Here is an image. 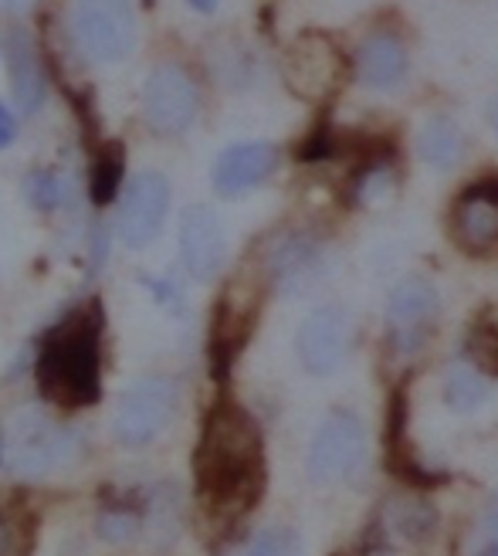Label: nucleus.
<instances>
[{
    "mask_svg": "<svg viewBox=\"0 0 498 556\" xmlns=\"http://www.w3.org/2000/svg\"><path fill=\"white\" fill-rule=\"evenodd\" d=\"M190 468L197 503L214 526L252 513L265 492V434L252 410L220 394L204 414Z\"/></svg>",
    "mask_w": 498,
    "mask_h": 556,
    "instance_id": "nucleus-1",
    "label": "nucleus"
},
{
    "mask_svg": "<svg viewBox=\"0 0 498 556\" xmlns=\"http://www.w3.org/2000/svg\"><path fill=\"white\" fill-rule=\"evenodd\" d=\"M102 299H89L54 323L35 353V387L59 410H86L102 401Z\"/></svg>",
    "mask_w": 498,
    "mask_h": 556,
    "instance_id": "nucleus-2",
    "label": "nucleus"
},
{
    "mask_svg": "<svg viewBox=\"0 0 498 556\" xmlns=\"http://www.w3.org/2000/svg\"><path fill=\"white\" fill-rule=\"evenodd\" d=\"M180 404V391L170 377H140L132 380L116 401L113 410V438L123 448H146L150 441H156L166 425L174 421Z\"/></svg>",
    "mask_w": 498,
    "mask_h": 556,
    "instance_id": "nucleus-3",
    "label": "nucleus"
},
{
    "mask_svg": "<svg viewBox=\"0 0 498 556\" xmlns=\"http://www.w3.org/2000/svg\"><path fill=\"white\" fill-rule=\"evenodd\" d=\"M72 35L92 62H123L136 45L132 0H75Z\"/></svg>",
    "mask_w": 498,
    "mask_h": 556,
    "instance_id": "nucleus-4",
    "label": "nucleus"
},
{
    "mask_svg": "<svg viewBox=\"0 0 498 556\" xmlns=\"http://www.w3.org/2000/svg\"><path fill=\"white\" fill-rule=\"evenodd\" d=\"M367 455V428L356 414L336 410L329 414L312 434L309 455H306V471L309 479L319 485H332L349 479L356 465Z\"/></svg>",
    "mask_w": 498,
    "mask_h": 556,
    "instance_id": "nucleus-5",
    "label": "nucleus"
},
{
    "mask_svg": "<svg viewBox=\"0 0 498 556\" xmlns=\"http://www.w3.org/2000/svg\"><path fill=\"white\" fill-rule=\"evenodd\" d=\"M353 337H356V323L349 309H343V305H319L316 313L302 319L295 332L298 364L312 377L336 374L343 367V359L349 356Z\"/></svg>",
    "mask_w": 498,
    "mask_h": 556,
    "instance_id": "nucleus-6",
    "label": "nucleus"
},
{
    "mask_svg": "<svg viewBox=\"0 0 498 556\" xmlns=\"http://www.w3.org/2000/svg\"><path fill=\"white\" fill-rule=\"evenodd\" d=\"M201 113V92L187 68L166 62L156 65L143 86V116L153 132L180 136L193 126Z\"/></svg>",
    "mask_w": 498,
    "mask_h": 556,
    "instance_id": "nucleus-7",
    "label": "nucleus"
},
{
    "mask_svg": "<svg viewBox=\"0 0 498 556\" xmlns=\"http://www.w3.org/2000/svg\"><path fill=\"white\" fill-rule=\"evenodd\" d=\"M0 438H4V458L24 476H44L72 452L68 431L38 410H21Z\"/></svg>",
    "mask_w": 498,
    "mask_h": 556,
    "instance_id": "nucleus-8",
    "label": "nucleus"
},
{
    "mask_svg": "<svg viewBox=\"0 0 498 556\" xmlns=\"http://www.w3.org/2000/svg\"><path fill=\"white\" fill-rule=\"evenodd\" d=\"M170 180L156 170H143L129 180V187L119 198L116 214V235L126 248L140 252V248L153 244L166 225V211H170Z\"/></svg>",
    "mask_w": 498,
    "mask_h": 556,
    "instance_id": "nucleus-9",
    "label": "nucleus"
},
{
    "mask_svg": "<svg viewBox=\"0 0 498 556\" xmlns=\"http://www.w3.org/2000/svg\"><path fill=\"white\" fill-rule=\"evenodd\" d=\"M440 299L427 278H404L386 299V337L404 356L418 353L437 326Z\"/></svg>",
    "mask_w": 498,
    "mask_h": 556,
    "instance_id": "nucleus-10",
    "label": "nucleus"
},
{
    "mask_svg": "<svg viewBox=\"0 0 498 556\" xmlns=\"http://www.w3.org/2000/svg\"><path fill=\"white\" fill-rule=\"evenodd\" d=\"M258 295L244 292V286H231L225 295L214 302L210 316V340H207V356H210V374L217 380H228L241 346L252 340V329L258 319Z\"/></svg>",
    "mask_w": 498,
    "mask_h": 556,
    "instance_id": "nucleus-11",
    "label": "nucleus"
},
{
    "mask_svg": "<svg viewBox=\"0 0 498 556\" xmlns=\"http://www.w3.org/2000/svg\"><path fill=\"white\" fill-rule=\"evenodd\" d=\"M180 262L193 282H214L228 262V235L214 207L193 204L180 214Z\"/></svg>",
    "mask_w": 498,
    "mask_h": 556,
    "instance_id": "nucleus-12",
    "label": "nucleus"
},
{
    "mask_svg": "<svg viewBox=\"0 0 498 556\" xmlns=\"http://www.w3.org/2000/svg\"><path fill=\"white\" fill-rule=\"evenodd\" d=\"M346 75L343 51L332 45L325 35H306L298 38L285 59V81L302 99H325L340 89Z\"/></svg>",
    "mask_w": 498,
    "mask_h": 556,
    "instance_id": "nucleus-13",
    "label": "nucleus"
},
{
    "mask_svg": "<svg viewBox=\"0 0 498 556\" xmlns=\"http://www.w3.org/2000/svg\"><path fill=\"white\" fill-rule=\"evenodd\" d=\"M451 238L472 258L498 252V180H482L458 193L451 207Z\"/></svg>",
    "mask_w": 498,
    "mask_h": 556,
    "instance_id": "nucleus-14",
    "label": "nucleus"
},
{
    "mask_svg": "<svg viewBox=\"0 0 498 556\" xmlns=\"http://www.w3.org/2000/svg\"><path fill=\"white\" fill-rule=\"evenodd\" d=\"M274 166H279V150L271 143H234L214 160L210 184L220 198H241V193L261 187Z\"/></svg>",
    "mask_w": 498,
    "mask_h": 556,
    "instance_id": "nucleus-15",
    "label": "nucleus"
},
{
    "mask_svg": "<svg viewBox=\"0 0 498 556\" xmlns=\"http://www.w3.org/2000/svg\"><path fill=\"white\" fill-rule=\"evenodd\" d=\"M4 62H8V72H11V92H14L21 116H35L38 109L44 105V96H48V72L41 65L35 38L27 35L24 27L8 31Z\"/></svg>",
    "mask_w": 498,
    "mask_h": 556,
    "instance_id": "nucleus-16",
    "label": "nucleus"
},
{
    "mask_svg": "<svg viewBox=\"0 0 498 556\" xmlns=\"http://www.w3.org/2000/svg\"><path fill=\"white\" fill-rule=\"evenodd\" d=\"M356 75L367 89H394L407 75V48L394 35H373L356 51Z\"/></svg>",
    "mask_w": 498,
    "mask_h": 556,
    "instance_id": "nucleus-17",
    "label": "nucleus"
},
{
    "mask_svg": "<svg viewBox=\"0 0 498 556\" xmlns=\"http://www.w3.org/2000/svg\"><path fill=\"white\" fill-rule=\"evenodd\" d=\"M126 180V147L119 139H105L95 147L92 163H89V198L95 207H108L123 190Z\"/></svg>",
    "mask_w": 498,
    "mask_h": 556,
    "instance_id": "nucleus-18",
    "label": "nucleus"
},
{
    "mask_svg": "<svg viewBox=\"0 0 498 556\" xmlns=\"http://www.w3.org/2000/svg\"><path fill=\"white\" fill-rule=\"evenodd\" d=\"M319 262V244L309 235H282L271 244V252L265 258L268 265V278L271 282H295V278L309 275L312 265Z\"/></svg>",
    "mask_w": 498,
    "mask_h": 556,
    "instance_id": "nucleus-19",
    "label": "nucleus"
},
{
    "mask_svg": "<svg viewBox=\"0 0 498 556\" xmlns=\"http://www.w3.org/2000/svg\"><path fill=\"white\" fill-rule=\"evenodd\" d=\"M418 153L434 170H451L464 156V132L455 119L448 116H434L424 123L418 136Z\"/></svg>",
    "mask_w": 498,
    "mask_h": 556,
    "instance_id": "nucleus-20",
    "label": "nucleus"
},
{
    "mask_svg": "<svg viewBox=\"0 0 498 556\" xmlns=\"http://www.w3.org/2000/svg\"><path fill=\"white\" fill-rule=\"evenodd\" d=\"M488 397H491V387H488L482 370H475L472 364L448 367V374H445V401H448V407H455L458 414H472Z\"/></svg>",
    "mask_w": 498,
    "mask_h": 556,
    "instance_id": "nucleus-21",
    "label": "nucleus"
},
{
    "mask_svg": "<svg viewBox=\"0 0 498 556\" xmlns=\"http://www.w3.org/2000/svg\"><path fill=\"white\" fill-rule=\"evenodd\" d=\"M434 522L437 516L427 498H397L394 503V533L404 540H424L434 530Z\"/></svg>",
    "mask_w": 498,
    "mask_h": 556,
    "instance_id": "nucleus-22",
    "label": "nucleus"
},
{
    "mask_svg": "<svg viewBox=\"0 0 498 556\" xmlns=\"http://www.w3.org/2000/svg\"><path fill=\"white\" fill-rule=\"evenodd\" d=\"M244 556H302V543L298 533L289 530V526H268V530H261L252 540Z\"/></svg>",
    "mask_w": 498,
    "mask_h": 556,
    "instance_id": "nucleus-23",
    "label": "nucleus"
},
{
    "mask_svg": "<svg viewBox=\"0 0 498 556\" xmlns=\"http://www.w3.org/2000/svg\"><path fill=\"white\" fill-rule=\"evenodd\" d=\"M95 530H99V536H102L105 543H126V540H132L136 533H140V513L113 506L108 513L99 516V526H95Z\"/></svg>",
    "mask_w": 498,
    "mask_h": 556,
    "instance_id": "nucleus-24",
    "label": "nucleus"
},
{
    "mask_svg": "<svg viewBox=\"0 0 498 556\" xmlns=\"http://www.w3.org/2000/svg\"><path fill=\"white\" fill-rule=\"evenodd\" d=\"M27 198H31V204L41 211L59 207L62 204V180L48 170H38V174L27 177Z\"/></svg>",
    "mask_w": 498,
    "mask_h": 556,
    "instance_id": "nucleus-25",
    "label": "nucleus"
},
{
    "mask_svg": "<svg viewBox=\"0 0 498 556\" xmlns=\"http://www.w3.org/2000/svg\"><path fill=\"white\" fill-rule=\"evenodd\" d=\"M14 136H17V119L11 116V109L0 102V150L11 147L14 143Z\"/></svg>",
    "mask_w": 498,
    "mask_h": 556,
    "instance_id": "nucleus-26",
    "label": "nucleus"
},
{
    "mask_svg": "<svg viewBox=\"0 0 498 556\" xmlns=\"http://www.w3.org/2000/svg\"><path fill=\"white\" fill-rule=\"evenodd\" d=\"M31 8H35V0H0V11H8V14H24Z\"/></svg>",
    "mask_w": 498,
    "mask_h": 556,
    "instance_id": "nucleus-27",
    "label": "nucleus"
},
{
    "mask_svg": "<svg viewBox=\"0 0 498 556\" xmlns=\"http://www.w3.org/2000/svg\"><path fill=\"white\" fill-rule=\"evenodd\" d=\"M190 8L193 11H201V14H210L217 8V0H190Z\"/></svg>",
    "mask_w": 498,
    "mask_h": 556,
    "instance_id": "nucleus-28",
    "label": "nucleus"
},
{
    "mask_svg": "<svg viewBox=\"0 0 498 556\" xmlns=\"http://www.w3.org/2000/svg\"><path fill=\"white\" fill-rule=\"evenodd\" d=\"M488 116H491V126H495V132H498V102L491 105V113H488Z\"/></svg>",
    "mask_w": 498,
    "mask_h": 556,
    "instance_id": "nucleus-29",
    "label": "nucleus"
},
{
    "mask_svg": "<svg viewBox=\"0 0 498 556\" xmlns=\"http://www.w3.org/2000/svg\"><path fill=\"white\" fill-rule=\"evenodd\" d=\"M482 556H498V543H495V546H488V549H485Z\"/></svg>",
    "mask_w": 498,
    "mask_h": 556,
    "instance_id": "nucleus-30",
    "label": "nucleus"
}]
</instances>
